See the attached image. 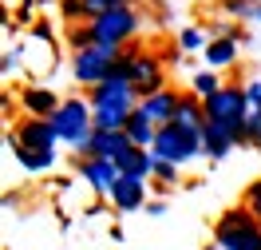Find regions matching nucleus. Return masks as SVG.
Returning <instances> with one entry per match:
<instances>
[{
    "label": "nucleus",
    "mask_w": 261,
    "mask_h": 250,
    "mask_svg": "<svg viewBox=\"0 0 261 250\" xmlns=\"http://www.w3.org/2000/svg\"><path fill=\"white\" fill-rule=\"evenodd\" d=\"M12 155H16V163L28 171V175H44V171H51L56 167V151H28V147H12Z\"/></svg>",
    "instance_id": "nucleus-21"
},
{
    "label": "nucleus",
    "mask_w": 261,
    "mask_h": 250,
    "mask_svg": "<svg viewBox=\"0 0 261 250\" xmlns=\"http://www.w3.org/2000/svg\"><path fill=\"white\" fill-rule=\"evenodd\" d=\"M253 4H261V0H253Z\"/></svg>",
    "instance_id": "nucleus-34"
},
{
    "label": "nucleus",
    "mask_w": 261,
    "mask_h": 250,
    "mask_svg": "<svg viewBox=\"0 0 261 250\" xmlns=\"http://www.w3.org/2000/svg\"><path fill=\"white\" fill-rule=\"evenodd\" d=\"M242 207H245V211H249V215L261 222V179H253V183L242 191Z\"/></svg>",
    "instance_id": "nucleus-28"
},
{
    "label": "nucleus",
    "mask_w": 261,
    "mask_h": 250,
    "mask_svg": "<svg viewBox=\"0 0 261 250\" xmlns=\"http://www.w3.org/2000/svg\"><path fill=\"white\" fill-rule=\"evenodd\" d=\"M238 56H242V44L238 40H210V48H206V67L214 72H229V67H238Z\"/></svg>",
    "instance_id": "nucleus-18"
},
{
    "label": "nucleus",
    "mask_w": 261,
    "mask_h": 250,
    "mask_svg": "<svg viewBox=\"0 0 261 250\" xmlns=\"http://www.w3.org/2000/svg\"><path fill=\"white\" fill-rule=\"evenodd\" d=\"M123 4H135V0H80V8H83V16H87V24H91V20H99L103 12L123 8Z\"/></svg>",
    "instance_id": "nucleus-26"
},
{
    "label": "nucleus",
    "mask_w": 261,
    "mask_h": 250,
    "mask_svg": "<svg viewBox=\"0 0 261 250\" xmlns=\"http://www.w3.org/2000/svg\"><path fill=\"white\" fill-rule=\"evenodd\" d=\"M150 183L159 187V199H163V191H174V187H182V167L154 159V179H150Z\"/></svg>",
    "instance_id": "nucleus-24"
},
{
    "label": "nucleus",
    "mask_w": 261,
    "mask_h": 250,
    "mask_svg": "<svg viewBox=\"0 0 261 250\" xmlns=\"http://www.w3.org/2000/svg\"><path fill=\"white\" fill-rule=\"evenodd\" d=\"M150 155L163 159V163L186 167V163H194V159L206 155V135H190L182 127H163L159 139H154V147H150Z\"/></svg>",
    "instance_id": "nucleus-7"
},
{
    "label": "nucleus",
    "mask_w": 261,
    "mask_h": 250,
    "mask_svg": "<svg viewBox=\"0 0 261 250\" xmlns=\"http://www.w3.org/2000/svg\"><path fill=\"white\" fill-rule=\"evenodd\" d=\"M8 143L12 147H28V151H56L60 147V135H56V127H51V119H32L24 116L8 131Z\"/></svg>",
    "instance_id": "nucleus-9"
},
{
    "label": "nucleus",
    "mask_w": 261,
    "mask_h": 250,
    "mask_svg": "<svg viewBox=\"0 0 261 250\" xmlns=\"http://www.w3.org/2000/svg\"><path fill=\"white\" fill-rule=\"evenodd\" d=\"M202 135H206V159H214V163L229 159L233 147H242V143H238V131L226 127V123H214V119H206V131Z\"/></svg>",
    "instance_id": "nucleus-15"
},
{
    "label": "nucleus",
    "mask_w": 261,
    "mask_h": 250,
    "mask_svg": "<svg viewBox=\"0 0 261 250\" xmlns=\"http://www.w3.org/2000/svg\"><path fill=\"white\" fill-rule=\"evenodd\" d=\"M210 238L222 242L226 250H261V222L238 202V207H226L222 215L214 218Z\"/></svg>",
    "instance_id": "nucleus-4"
},
{
    "label": "nucleus",
    "mask_w": 261,
    "mask_h": 250,
    "mask_svg": "<svg viewBox=\"0 0 261 250\" xmlns=\"http://www.w3.org/2000/svg\"><path fill=\"white\" fill-rule=\"evenodd\" d=\"M115 163H119V171H123L127 179H139V183H150V179H154V155L143 151V147H127Z\"/></svg>",
    "instance_id": "nucleus-17"
},
{
    "label": "nucleus",
    "mask_w": 261,
    "mask_h": 250,
    "mask_svg": "<svg viewBox=\"0 0 261 250\" xmlns=\"http://www.w3.org/2000/svg\"><path fill=\"white\" fill-rule=\"evenodd\" d=\"M87 103H91V116H95V131H123L127 127L130 116L139 111V92L127 80L123 64H115L111 76L87 92Z\"/></svg>",
    "instance_id": "nucleus-1"
},
{
    "label": "nucleus",
    "mask_w": 261,
    "mask_h": 250,
    "mask_svg": "<svg viewBox=\"0 0 261 250\" xmlns=\"http://www.w3.org/2000/svg\"><path fill=\"white\" fill-rule=\"evenodd\" d=\"M242 87H245V107H249V111H261V76L242 80Z\"/></svg>",
    "instance_id": "nucleus-29"
},
{
    "label": "nucleus",
    "mask_w": 261,
    "mask_h": 250,
    "mask_svg": "<svg viewBox=\"0 0 261 250\" xmlns=\"http://www.w3.org/2000/svg\"><path fill=\"white\" fill-rule=\"evenodd\" d=\"M182 103V87H174V83H166L163 92H154V96H147V100H139V111L163 131V127H170L174 123V111H178Z\"/></svg>",
    "instance_id": "nucleus-11"
},
{
    "label": "nucleus",
    "mask_w": 261,
    "mask_h": 250,
    "mask_svg": "<svg viewBox=\"0 0 261 250\" xmlns=\"http://www.w3.org/2000/svg\"><path fill=\"white\" fill-rule=\"evenodd\" d=\"M170 127H182V131H190V135L206 131V103L198 100L190 87L182 92V103H178V111H174V123H170Z\"/></svg>",
    "instance_id": "nucleus-16"
},
{
    "label": "nucleus",
    "mask_w": 261,
    "mask_h": 250,
    "mask_svg": "<svg viewBox=\"0 0 261 250\" xmlns=\"http://www.w3.org/2000/svg\"><path fill=\"white\" fill-rule=\"evenodd\" d=\"M222 87H226V80H222V72H214V67H198L194 76H190V92H194L202 103L210 100V96H218Z\"/></svg>",
    "instance_id": "nucleus-20"
},
{
    "label": "nucleus",
    "mask_w": 261,
    "mask_h": 250,
    "mask_svg": "<svg viewBox=\"0 0 261 250\" xmlns=\"http://www.w3.org/2000/svg\"><path fill=\"white\" fill-rule=\"evenodd\" d=\"M218 12L233 24H257V4L253 0H218Z\"/></svg>",
    "instance_id": "nucleus-23"
},
{
    "label": "nucleus",
    "mask_w": 261,
    "mask_h": 250,
    "mask_svg": "<svg viewBox=\"0 0 261 250\" xmlns=\"http://www.w3.org/2000/svg\"><path fill=\"white\" fill-rule=\"evenodd\" d=\"M123 131H127L130 147H143V151H150V147H154V139H159V127H154V123H150L143 111H135V116H130V123L123 127Z\"/></svg>",
    "instance_id": "nucleus-19"
},
{
    "label": "nucleus",
    "mask_w": 261,
    "mask_h": 250,
    "mask_svg": "<svg viewBox=\"0 0 261 250\" xmlns=\"http://www.w3.org/2000/svg\"><path fill=\"white\" fill-rule=\"evenodd\" d=\"M75 175L95 191L99 199H111V191L123 179V171H119L115 159H75Z\"/></svg>",
    "instance_id": "nucleus-10"
},
{
    "label": "nucleus",
    "mask_w": 261,
    "mask_h": 250,
    "mask_svg": "<svg viewBox=\"0 0 261 250\" xmlns=\"http://www.w3.org/2000/svg\"><path fill=\"white\" fill-rule=\"evenodd\" d=\"M202 250H226V246H222V242H214V238H210V242H206Z\"/></svg>",
    "instance_id": "nucleus-32"
},
{
    "label": "nucleus",
    "mask_w": 261,
    "mask_h": 250,
    "mask_svg": "<svg viewBox=\"0 0 261 250\" xmlns=\"http://www.w3.org/2000/svg\"><path fill=\"white\" fill-rule=\"evenodd\" d=\"M257 24H261V4H257Z\"/></svg>",
    "instance_id": "nucleus-33"
},
{
    "label": "nucleus",
    "mask_w": 261,
    "mask_h": 250,
    "mask_svg": "<svg viewBox=\"0 0 261 250\" xmlns=\"http://www.w3.org/2000/svg\"><path fill=\"white\" fill-rule=\"evenodd\" d=\"M91 44H95V40H91V28H87V24H71V28H67V48L71 52H83V48H91Z\"/></svg>",
    "instance_id": "nucleus-27"
},
{
    "label": "nucleus",
    "mask_w": 261,
    "mask_h": 250,
    "mask_svg": "<svg viewBox=\"0 0 261 250\" xmlns=\"http://www.w3.org/2000/svg\"><path fill=\"white\" fill-rule=\"evenodd\" d=\"M127 147H130L127 131H95L80 151H75V159H119Z\"/></svg>",
    "instance_id": "nucleus-14"
},
{
    "label": "nucleus",
    "mask_w": 261,
    "mask_h": 250,
    "mask_svg": "<svg viewBox=\"0 0 261 250\" xmlns=\"http://www.w3.org/2000/svg\"><path fill=\"white\" fill-rule=\"evenodd\" d=\"M147 215H150V218H163V215H166V202H163V199H150V202H147Z\"/></svg>",
    "instance_id": "nucleus-31"
},
{
    "label": "nucleus",
    "mask_w": 261,
    "mask_h": 250,
    "mask_svg": "<svg viewBox=\"0 0 261 250\" xmlns=\"http://www.w3.org/2000/svg\"><path fill=\"white\" fill-rule=\"evenodd\" d=\"M119 56H123V48H103V44H91V48H83V52H71V80L91 92V87H99V83L115 72Z\"/></svg>",
    "instance_id": "nucleus-6"
},
{
    "label": "nucleus",
    "mask_w": 261,
    "mask_h": 250,
    "mask_svg": "<svg viewBox=\"0 0 261 250\" xmlns=\"http://www.w3.org/2000/svg\"><path fill=\"white\" fill-rule=\"evenodd\" d=\"M87 28H91V40L103 44V48H130V44H139V32H143V8L123 4V8L91 20Z\"/></svg>",
    "instance_id": "nucleus-3"
},
{
    "label": "nucleus",
    "mask_w": 261,
    "mask_h": 250,
    "mask_svg": "<svg viewBox=\"0 0 261 250\" xmlns=\"http://www.w3.org/2000/svg\"><path fill=\"white\" fill-rule=\"evenodd\" d=\"M178 48H182V56H206L210 32H206L202 24H186V28L178 32Z\"/></svg>",
    "instance_id": "nucleus-22"
},
{
    "label": "nucleus",
    "mask_w": 261,
    "mask_h": 250,
    "mask_svg": "<svg viewBox=\"0 0 261 250\" xmlns=\"http://www.w3.org/2000/svg\"><path fill=\"white\" fill-rule=\"evenodd\" d=\"M238 143L242 147H261V111H249L242 123V131H238Z\"/></svg>",
    "instance_id": "nucleus-25"
},
{
    "label": "nucleus",
    "mask_w": 261,
    "mask_h": 250,
    "mask_svg": "<svg viewBox=\"0 0 261 250\" xmlns=\"http://www.w3.org/2000/svg\"><path fill=\"white\" fill-rule=\"evenodd\" d=\"M245 116H249V107H245V87L242 83H226L218 96L206 100V119L226 123V127H233V131H242Z\"/></svg>",
    "instance_id": "nucleus-8"
},
{
    "label": "nucleus",
    "mask_w": 261,
    "mask_h": 250,
    "mask_svg": "<svg viewBox=\"0 0 261 250\" xmlns=\"http://www.w3.org/2000/svg\"><path fill=\"white\" fill-rule=\"evenodd\" d=\"M119 64H123V72H127V80L135 83L139 100H147V96H154V92H163V87H166V60H163V52L147 48V44H130V48H123Z\"/></svg>",
    "instance_id": "nucleus-2"
},
{
    "label": "nucleus",
    "mask_w": 261,
    "mask_h": 250,
    "mask_svg": "<svg viewBox=\"0 0 261 250\" xmlns=\"http://www.w3.org/2000/svg\"><path fill=\"white\" fill-rule=\"evenodd\" d=\"M16 103H20V111L24 116H32V119H51L56 111H60V96L51 92V87H44V83H24L16 92Z\"/></svg>",
    "instance_id": "nucleus-12"
},
{
    "label": "nucleus",
    "mask_w": 261,
    "mask_h": 250,
    "mask_svg": "<svg viewBox=\"0 0 261 250\" xmlns=\"http://www.w3.org/2000/svg\"><path fill=\"white\" fill-rule=\"evenodd\" d=\"M111 211L115 215H135V211H147V202H150V187L147 183H139V179H119V187L111 191Z\"/></svg>",
    "instance_id": "nucleus-13"
},
{
    "label": "nucleus",
    "mask_w": 261,
    "mask_h": 250,
    "mask_svg": "<svg viewBox=\"0 0 261 250\" xmlns=\"http://www.w3.org/2000/svg\"><path fill=\"white\" fill-rule=\"evenodd\" d=\"M51 127H56V135H60V143H64L67 151H80L83 143L95 135V116H91L87 96H67V100L60 103V111L51 116Z\"/></svg>",
    "instance_id": "nucleus-5"
},
{
    "label": "nucleus",
    "mask_w": 261,
    "mask_h": 250,
    "mask_svg": "<svg viewBox=\"0 0 261 250\" xmlns=\"http://www.w3.org/2000/svg\"><path fill=\"white\" fill-rule=\"evenodd\" d=\"M178 56H182V48H178V40H174V44H166V48H163V60H166V67L174 64V60H178Z\"/></svg>",
    "instance_id": "nucleus-30"
}]
</instances>
